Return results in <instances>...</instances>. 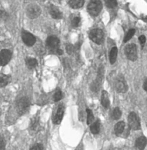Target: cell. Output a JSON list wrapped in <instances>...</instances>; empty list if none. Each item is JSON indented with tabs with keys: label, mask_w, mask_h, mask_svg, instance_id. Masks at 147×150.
I'll use <instances>...</instances> for the list:
<instances>
[{
	"label": "cell",
	"mask_w": 147,
	"mask_h": 150,
	"mask_svg": "<svg viewBox=\"0 0 147 150\" xmlns=\"http://www.w3.org/2000/svg\"><path fill=\"white\" fill-rule=\"evenodd\" d=\"M16 107L18 114L22 115L29 111L31 107V101L27 97H22L16 102Z\"/></svg>",
	"instance_id": "6da1fadb"
},
{
	"label": "cell",
	"mask_w": 147,
	"mask_h": 150,
	"mask_svg": "<svg viewBox=\"0 0 147 150\" xmlns=\"http://www.w3.org/2000/svg\"><path fill=\"white\" fill-rule=\"evenodd\" d=\"M104 76V67L101 65L98 68V71L96 79L92 82L90 85V89L94 93L98 92L101 87Z\"/></svg>",
	"instance_id": "7a4b0ae2"
},
{
	"label": "cell",
	"mask_w": 147,
	"mask_h": 150,
	"mask_svg": "<svg viewBox=\"0 0 147 150\" xmlns=\"http://www.w3.org/2000/svg\"><path fill=\"white\" fill-rule=\"evenodd\" d=\"M102 4L100 0H91L88 5V12L92 16H97L101 12Z\"/></svg>",
	"instance_id": "3957f363"
},
{
	"label": "cell",
	"mask_w": 147,
	"mask_h": 150,
	"mask_svg": "<svg viewBox=\"0 0 147 150\" xmlns=\"http://www.w3.org/2000/svg\"><path fill=\"white\" fill-rule=\"evenodd\" d=\"M115 88L118 93H125L128 90V86L123 75H119L116 79L114 83Z\"/></svg>",
	"instance_id": "277c9868"
},
{
	"label": "cell",
	"mask_w": 147,
	"mask_h": 150,
	"mask_svg": "<svg viewBox=\"0 0 147 150\" xmlns=\"http://www.w3.org/2000/svg\"><path fill=\"white\" fill-rule=\"evenodd\" d=\"M89 38L97 45H101L104 41V33L99 28L92 30L89 33Z\"/></svg>",
	"instance_id": "5b68a950"
},
{
	"label": "cell",
	"mask_w": 147,
	"mask_h": 150,
	"mask_svg": "<svg viewBox=\"0 0 147 150\" xmlns=\"http://www.w3.org/2000/svg\"><path fill=\"white\" fill-rule=\"evenodd\" d=\"M41 12V8L36 4H29L26 9V13L27 16L31 19H36Z\"/></svg>",
	"instance_id": "8992f818"
},
{
	"label": "cell",
	"mask_w": 147,
	"mask_h": 150,
	"mask_svg": "<svg viewBox=\"0 0 147 150\" xmlns=\"http://www.w3.org/2000/svg\"><path fill=\"white\" fill-rule=\"evenodd\" d=\"M128 121L129 126L131 129L134 131L139 130L141 129L140 121L136 113L134 112H130L129 114Z\"/></svg>",
	"instance_id": "52a82bcc"
},
{
	"label": "cell",
	"mask_w": 147,
	"mask_h": 150,
	"mask_svg": "<svg viewBox=\"0 0 147 150\" xmlns=\"http://www.w3.org/2000/svg\"><path fill=\"white\" fill-rule=\"evenodd\" d=\"M125 54L129 60L135 61L137 59V47L134 43H130L126 46L125 48Z\"/></svg>",
	"instance_id": "ba28073f"
},
{
	"label": "cell",
	"mask_w": 147,
	"mask_h": 150,
	"mask_svg": "<svg viewBox=\"0 0 147 150\" xmlns=\"http://www.w3.org/2000/svg\"><path fill=\"white\" fill-rule=\"evenodd\" d=\"M46 45L50 51L56 53L57 50L59 49L60 40L58 38L54 35L50 36L46 40Z\"/></svg>",
	"instance_id": "9c48e42d"
},
{
	"label": "cell",
	"mask_w": 147,
	"mask_h": 150,
	"mask_svg": "<svg viewBox=\"0 0 147 150\" xmlns=\"http://www.w3.org/2000/svg\"><path fill=\"white\" fill-rule=\"evenodd\" d=\"M41 129V126L40 124V119L38 116L34 117L30 122L29 127V134L31 135H35L40 132Z\"/></svg>",
	"instance_id": "30bf717a"
},
{
	"label": "cell",
	"mask_w": 147,
	"mask_h": 150,
	"mask_svg": "<svg viewBox=\"0 0 147 150\" xmlns=\"http://www.w3.org/2000/svg\"><path fill=\"white\" fill-rule=\"evenodd\" d=\"M21 38L24 44H25L28 47H31L34 46L36 41V38L35 37V36L27 31H22Z\"/></svg>",
	"instance_id": "8fae6325"
},
{
	"label": "cell",
	"mask_w": 147,
	"mask_h": 150,
	"mask_svg": "<svg viewBox=\"0 0 147 150\" xmlns=\"http://www.w3.org/2000/svg\"><path fill=\"white\" fill-rule=\"evenodd\" d=\"M12 56V52L8 49H3L0 52V65L4 67L10 61Z\"/></svg>",
	"instance_id": "7c38bea8"
},
{
	"label": "cell",
	"mask_w": 147,
	"mask_h": 150,
	"mask_svg": "<svg viewBox=\"0 0 147 150\" xmlns=\"http://www.w3.org/2000/svg\"><path fill=\"white\" fill-rule=\"evenodd\" d=\"M64 113V106L63 104H60L59 105L56 112H55L54 118H52V122L55 125H59L63 118Z\"/></svg>",
	"instance_id": "4fadbf2b"
},
{
	"label": "cell",
	"mask_w": 147,
	"mask_h": 150,
	"mask_svg": "<svg viewBox=\"0 0 147 150\" xmlns=\"http://www.w3.org/2000/svg\"><path fill=\"white\" fill-rule=\"evenodd\" d=\"M101 103L105 109H108L109 108L110 105V99L108 93L106 91H103L102 92Z\"/></svg>",
	"instance_id": "5bb4252c"
},
{
	"label": "cell",
	"mask_w": 147,
	"mask_h": 150,
	"mask_svg": "<svg viewBox=\"0 0 147 150\" xmlns=\"http://www.w3.org/2000/svg\"><path fill=\"white\" fill-rule=\"evenodd\" d=\"M50 14L54 19H61L63 18V13L55 6L52 5L50 8Z\"/></svg>",
	"instance_id": "9a60e30c"
},
{
	"label": "cell",
	"mask_w": 147,
	"mask_h": 150,
	"mask_svg": "<svg viewBox=\"0 0 147 150\" xmlns=\"http://www.w3.org/2000/svg\"><path fill=\"white\" fill-rule=\"evenodd\" d=\"M147 145V139L145 136L139 137L135 142V147L139 150H143Z\"/></svg>",
	"instance_id": "2e32d148"
},
{
	"label": "cell",
	"mask_w": 147,
	"mask_h": 150,
	"mask_svg": "<svg viewBox=\"0 0 147 150\" xmlns=\"http://www.w3.org/2000/svg\"><path fill=\"white\" fill-rule=\"evenodd\" d=\"M125 123L124 121H120L114 127V132L117 136H121L125 131Z\"/></svg>",
	"instance_id": "e0dca14e"
},
{
	"label": "cell",
	"mask_w": 147,
	"mask_h": 150,
	"mask_svg": "<svg viewBox=\"0 0 147 150\" xmlns=\"http://www.w3.org/2000/svg\"><path fill=\"white\" fill-rule=\"evenodd\" d=\"M11 80L12 77L10 75L0 74V88L6 86L11 81Z\"/></svg>",
	"instance_id": "ac0fdd59"
},
{
	"label": "cell",
	"mask_w": 147,
	"mask_h": 150,
	"mask_svg": "<svg viewBox=\"0 0 147 150\" xmlns=\"http://www.w3.org/2000/svg\"><path fill=\"white\" fill-rule=\"evenodd\" d=\"M25 64L28 68L33 69L36 68L38 65V62L36 59L31 57H27L25 59Z\"/></svg>",
	"instance_id": "d6986e66"
},
{
	"label": "cell",
	"mask_w": 147,
	"mask_h": 150,
	"mask_svg": "<svg viewBox=\"0 0 147 150\" xmlns=\"http://www.w3.org/2000/svg\"><path fill=\"white\" fill-rule=\"evenodd\" d=\"M100 127H101V122L99 120L95 121L90 125V129L92 134H97L99 133L100 132Z\"/></svg>",
	"instance_id": "ffe728a7"
},
{
	"label": "cell",
	"mask_w": 147,
	"mask_h": 150,
	"mask_svg": "<svg viewBox=\"0 0 147 150\" xmlns=\"http://www.w3.org/2000/svg\"><path fill=\"white\" fill-rule=\"evenodd\" d=\"M117 54H118L117 48L116 47H113L111 49L110 53H109V61L111 65L114 64L116 62L117 57Z\"/></svg>",
	"instance_id": "44dd1931"
},
{
	"label": "cell",
	"mask_w": 147,
	"mask_h": 150,
	"mask_svg": "<svg viewBox=\"0 0 147 150\" xmlns=\"http://www.w3.org/2000/svg\"><path fill=\"white\" fill-rule=\"evenodd\" d=\"M85 0H70L69 5L74 9H78L83 6Z\"/></svg>",
	"instance_id": "7402d4cb"
},
{
	"label": "cell",
	"mask_w": 147,
	"mask_h": 150,
	"mask_svg": "<svg viewBox=\"0 0 147 150\" xmlns=\"http://www.w3.org/2000/svg\"><path fill=\"white\" fill-rule=\"evenodd\" d=\"M122 115V112L119 108H116L111 113V117L114 120H119Z\"/></svg>",
	"instance_id": "603a6c76"
},
{
	"label": "cell",
	"mask_w": 147,
	"mask_h": 150,
	"mask_svg": "<svg viewBox=\"0 0 147 150\" xmlns=\"http://www.w3.org/2000/svg\"><path fill=\"white\" fill-rule=\"evenodd\" d=\"M63 98V93L60 90H57L53 95V100L55 102H57Z\"/></svg>",
	"instance_id": "cb8c5ba5"
},
{
	"label": "cell",
	"mask_w": 147,
	"mask_h": 150,
	"mask_svg": "<svg viewBox=\"0 0 147 150\" xmlns=\"http://www.w3.org/2000/svg\"><path fill=\"white\" fill-rule=\"evenodd\" d=\"M87 114H88V117H87V124L90 125L91 124L92 121L94 120V117L93 115V113L92 111V110L89 109H86V110Z\"/></svg>",
	"instance_id": "d4e9b609"
},
{
	"label": "cell",
	"mask_w": 147,
	"mask_h": 150,
	"mask_svg": "<svg viewBox=\"0 0 147 150\" xmlns=\"http://www.w3.org/2000/svg\"><path fill=\"white\" fill-rule=\"evenodd\" d=\"M135 30L134 29H130L129 30L128 33H127V34L125 35V37L124 38V42L126 43L128 41H129L133 37V36L135 34Z\"/></svg>",
	"instance_id": "484cf974"
},
{
	"label": "cell",
	"mask_w": 147,
	"mask_h": 150,
	"mask_svg": "<svg viewBox=\"0 0 147 150\" xmlns=\"http://www.w3.org/2000/svg\"><path fill=\"white\" fill-rule=\"evenodd\" d=\"M106 5L109 8H114L117 5L116 0H104Z\"/></svg>",
	"instance_id": "4316f807"
},
{
	"label": "cell",
	"mask_w": 147,
	"mask_h": 150,
	"mask_svg": "<svg viewBox=\"0 0 147 150\" xmlns=\"http://www.w3.org/2000/svg\"><path fill=\"white\" fill-rule=\"evenodd\" d=\"M71 25L74 28L78 27L80 25V18L79 17H74L71 20Z\"/></svg>",
	"instance_id": "83f0119b"
},
{
	"label": "cell",
	"mask_w": 147,
	"mask_h": 150,
	"mask_svg": "<svg viewBox=\"0 0 147 150\" xmlns=\"http://www.w3.org/2000/svg\"><path fill=\"white\" fill-rule=\"evenodd\" d=\"M66 50L67 53L69 55H71L75 51H76L75 47L71 44L67 45L66 47Z\"/></svg>",
	"instance_id": "f1b7e54d"
},
{
	"label": "cell",
	"mask_w": 147,
	"mask_h": 150,
	"mask_svg": "<svg viewBox=\"0 0 147 150\" xmlns=\"http://www.w3.org/2000/svg\"><path fill=\"white\" fill-rule=\"evenodd\" d=\"M30 150H44V146L42 144L40 143H36L35 144H34L29 149Z\"/></svg>",
	"instance_id": "f546056e"
},
{
	"label": "cell",
	"mask_w": 147,
	"mask_h": 150,
	"mask_svg": "<svg viewBox=\"0 0 147 150\" xmlns=\"http://www.w3.org/2000/svg\"><path fill=\"white\" fill-rule=\"evenodd\" d=\"M6 140L1 136H0V150H5L6 147Z\"/></svg>",
	"instance_id": "4dcf8cb0"
},
{
	"label": "cell",
	"mask_w": 147,
	"mask_h": 150,
	"mask_svg": "<svg viewBox=\"0 0 147 150\" xmlns=\"http://www.w3.org/2000/svg\"><path fill=\"white\" fill-rule=\"evenodd\" d=\"M8 16L9 15L6 12H5L4 10L0 9V18L5 20L8 18Z\"/></svg>",
	"instance_id": "1f68e13d"
},
{
	"label": "cell",
	"mask_w": 147,
	"mask_h": 150,
	"mask_svg": "<svg viewBox=\"0 0 147 150\" xmlns=\"http://www.w3.org/2000/svg\"><path fill=\"white\" fill-rule=\"evenodd\" d=\"M139 40L141 44V46L143 47L146 43V38L144 35H141L139 38Z\"/></svg>",
	"instance_id": "d6a6232c"
},
{
	"label": "cell",
	"mask_w": 147,
	"mask_h": 150,
	"mask_svg": "<svg viewBox=\"0 0 147 150\" xmlns=\"http://www.w3.org/2000/svg\"><path fill=\"white\" fill-rule=\"evenodd\" d=\"M143 87L144 90L147 92V78H146V79H145V80H144V81Z\"/></svg>",
	"instance_id": "836d02e7"
},
{
	"label": "cell",
	"mask_w": 147,
	"mask_h": 150,
	"mask_svg": "<svg viewBox=\"0 0 147 150\" xmlns=\"http://www.w3.org/2000/svg\"><path fill=\"white\" fill-rule=\"evenodd\" d=\"M56 53L57 54L59 55V56H61V55H62V54H63V50H62V49H60L59 48V49H58L57 50Z\"/></svg>",
	"instance_id": "e575fe53"
},
{
	"label": "cell",
	"mask_w": 147,
	"mask_h": 150,
	"mask_svg": "<svg viewBox=\"0 0 147 150\" xmlns=\"http://www.w3.org/2000/svg\"><path fill=\"white\" fill-rule=\"evenodd\" d=\"M1 109H0V116H1Z\"/></svg>",
	"instance_id": "d590c367"
}]
</instances>
